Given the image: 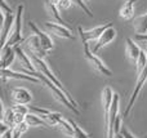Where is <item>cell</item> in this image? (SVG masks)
<instances>
[{
  "instance_id": "83f0119b",
  "label": "cell",
  "mask_w": 147,
  "mask_h": 138,
  "mask_svg": "<svg viewBox=\"0 0 147 138\" xmlns=\"http://www.w3.org/2000/svg\"><path fill=\"white\" fill-rule=\"evenodd\" d=\"M124 1H133V3H137L138 0H124Z\"/></svg>"
},
{
  "instance_id": "9c48e42d",
  "label": "cell",
  "mask_w": 147,
  "mask_h": 138,
  "mask_svg": "<svg viewBox=\"0 0 147 138\" xmlns=\"http://www.w3.org/2000/svg\"><path fill=\"white\" fill-rule=\"evenodd\" d=\"M23 44H25V46L28 49V53H32V54H35V56L40 57V58H45L47 54H48V52H45L43 49V46H41L38 35L34 32L31 34L27 39L23 40Z\"/></svg>"
},
{
  "instance_id": "6da1fadb",
  "label": "cell",
  "mask_w": 147,
  "mask_h": 138,
  "mask_svg": "<svg viewBox=\"0 0 147 138\" xmlns=\"http://www.w3.org/2000/svg\"><path fill=\"white\" fill-rule=\"evenodd\" d=\"M25 10V5L20 4L17 7L16 10V21L13 27L10 28L9 36H8L7 41L3 46H17L20 43H23V38H22V14ZM1 46V48H3Z\"/></svg>"
},
{
  "instance_id": "f546056e",
  "label": "cell",
  "mask_w": 147,
  "mask_h": 138,
  "mask_svg": "<svg viewBox=\"0 0 147 138\" xmlns=\"http://www.w3.org/2000/svg\"><path fill=\"white\" fill-rule=\"evenodd\" d=\"M145 138H147V136H145Z\"/></svg>"
},
{
  "instance_id": "3957f363",
  "label": "cell",
  "mask_w": 147,
  "mask_h": 138,
  "mask_svg": "<svg viewBox=\"0 0 147 138\" xmlns=\"http://www.w3.org/2000/svg\"><path fill=\"white\" fill-rule=\"evenodd\" d=\"M83 50H84V57H85V59L90 63V66L93 67L98 74L103 75V76H107V77L112 76L111 69H109V67L106 66V63H105L94 52H92L90 45H89L88 41H83Z\"/></svg>"
},
{
  "instance_id": "30bf717a",
  "label": "cell",
  "mask_w": 147,
  "mask_h": 138,
  "mask_svg": "<svg viewBox=\"0 0 147 138\" xmlns=\"http://www.w3.org/2000/svg\"><path fill=\"white\" fill-rule=\"evenodd\" d=\"M10 97L14 105H28L32 101V93L23 87H17L12 89Z\"/></svg>"
},
{
  "instance_id": "603a6c76",
  "label": "cell",
  "mask_w": 147,
  "mask_h": 138,
  "mask_svg": "<svg viewBox=\"0 0 147 138\" xmlns=\"http://www.w3.org/2000/svg\"><path fill=\"white\" fill-rule=\"evenodd\" d=\"M72 3L76 5V7H79L81 10H83L84 13H85L88 17H93V13H92V10L88 8V5L85 4V0H72Z\"/></svg>"
},
{
  "instance_id": "2e32d148",
  "label": "cell",
  "mask_w": 147,
  "mask_h": 138,
  "mask_svg": "<svg viewBox=\"0 0 147 138\" xmlns=\"http://www.w3.org/2000/svg\"><path fill=\"white\" fill-rule=\"evenodd\" d=\"M16 52H17V57H18V59H20V63L22 65L23 69L27 70V72L36 71V69H35V66H34L32 61H31L30 56H28V54H26V52L23 50L22 46L17 45V46H16Z\"/></svg>"
},
{
  "instance_id": "ac0fdd59",
  "label": "cell",
  "mask_w": 147,
  "mask_h": 138,
  "mask_svg": "<svg viewBox=\"0 0 147 138\" xmlns=\"http://www.w3.org/2000/svg\"><path fill=\"white\" fill-rule=\"evenodd\" d=\"M25 121L27 123L28 127H47V128H51V127L48 125V123H47L43 118H40L38 114L32 112V111L26 114Z\"/></svg>"
},
{
  "instance_id": "ba28073f",
  "label": "cell",
  "mask_w": 147,
  "mask_h": 138,
  "mask_svg": "<svg viewBox=\"0 0 147 138\" xmlns=\"http://www.w3.org/2000/svg\"><path fill=\"white\" fill-rule=\"evenodd\" d=\"M44 25H45V28L49 31V32L56 35V36H58V38L69 39V40H71V39L75 38V36L72 35L71 30H70L67 26L62 25V23L54 22V21H47Z\"/></svg>"
},
{
  "instance_id": "5bb4252c",
  "label": "cell",
  "mask_w": 147,
  "mask_h": 138,
  "mask_svg": "<svg viewBox=\"0 0 147 138\" xmlns=\"http://www.w3.org/2000/svg\"><path fill=\"white\" fill-rule=\"evenodd\" d=\"M57 3H58V0H44V7H45L47 13H48L49 18H51L52 21L65 25L63 18H62L61 14H59L61 10H59L58 7H57Z\"/></svg>"
},
{
  "instance_id": "e0dca14e",
  "label": "cell",
  "mask_w": 147,
  "mask_h": 138,
  "mask_svg": "<svg viewBox=\"0 0 147 138\" xmlns=\"http://www.w3.org/2000/svg\"><path fill=\"white\" fill-rule=\"evenodd\" d=\"M3 103V102H1ZM16 112L13 111L12 106L10 107H7V106H4V103H3V112H1V123L5 124V125H8L9 128H14L16 127Z\"/></svg>"
},
{
  "instance_id": "52a82bcc",
  "label": "cell",
  "mask_w": 147,
  "mask_h": 138,
  "mask_svg": "<svg viewBox=\"0 0 147 138\" xmlns=\"http://www.w3.org/2000/svg\"><path fill=\"white\" fill-rule=\"evenodd\" d=\"M112 23L111 22H107V23H103V25H99L94 28H90V30H83L81 26L78 27V32L80 35V39L81 41H88V43H92V41H96L102 34L105 32L109 26H111Z\"/></svg>"
},
{
  "instance_id": "8fae6325",
  "label": "cell",
  "mask_w": 147,
  "mask_h": 138,
  "mask_svg": "<svg viewBox=\"0 0 147 138\" xmlns=\"http://www.w3.org/2000/svg\"><path fill=\"white\" fill-rule=\"evenodd\" d=\"M1 79L3 81L8 79H14V80H26V81H31V83H41L38 77H35L34 75L28 74V72H17L13 71L10 69H1Z\"/></svg>"
},
{
  "instance_id": "8992f818",
  "label": "cell",
  "mask_w": 147,
  "mask_h": 138,
  "mask_svg": "<svg viewBox=\"0 0 147 138\" xmlns=\"http://www.w3.org/2000/svg\"><path fill=\"white\" fill-rule=\"evenodd\" d=\"M116 35H117L116 28H115L112 25H111V26H109V27H107L106 30H105V32L102 34V35L99 36V38L97 39L96 41H92V43H89L92 52L97 53V52H98L99 49H102V48H105L106 45H109V44L111 43L112 40H115Z\"/></svg>"
},
{
  "instance_id": "4fadbf2b",
  "label": "cell",
  "mask_w": 147,
  "mask_h": 138,
  "mask_svg": "<svg viewBox=\"0 0 147 138\" xmlns=\"http://www.w3.org/2000/svg\"><path fill=\"white\" fill-rule=\"evenodd\" d=\"M141 52H142V49L140 48V45H138L133 39L128 38L127 40H125V54H127L128 59H129L132 63L136 65V62L138 61V58H140V56H141Z\"/></svg>"
},
{
  "instance_id": "277c9868",
  "label": "cell",
  "mask_w": 147,
  "mask_h": 138,
  "mask_svg": "<svg viewBox=\"0 0 147 138\" xmlns=\"http://www.w3.org/2000/svg\"><path fill=\"white\" fill-rule=\"evenodd\" d=\"M146 50H147V48H146ZM146 81H147V63H146L145 69H143L141 72H138V74H137V81H136V87H134V90H133L132 96H130V100H129V102H128L127 108H125V111H124V115H123L124 118L129 115V112L132 111L133 106H134L136 101H137L138 96H140L141 90H142V88H143V85H145Z\"/></svg>"
},
{
  "instance_id": "44dd1931",
  "label": "cell",
  "mask_w": 147,
  "mask_h": 138,
  "mask_svg": "<svg viewBox=\"0 0 147 138\" xmlns=\"http://www.w3.org/2000/svg\"><path fill=\"white\" fill-rule=\"evenodd\" d=\"M70 123H71V125L74 128V134L71 138H89V134L86 133V132H84L83 129L79 127V124L76 123V121L70 120Z\"/></svg>"
},
{
  "instance_id": "9a60e30c",
  "label": "cell",
  "mask_w": 147,
  "mask_h": 138,
  "mask_svg": "<svg viewBox=\"0 0 147 138\" xmlns=\"http://www.w3.org/2000/svg\"><path fill=\"white\" fill-rule=\"evenodd\" d=\"M16 57H17L16 46H3L1 54H0V65H1V69H8V67L13 63Z\"/></svg>"
},
{
  "instance_id": "cb8c5ba5",
  "label": "cell",
  "mask_w": 147,
  "mask_h": 138,
  "mask_svg": "<svg viewBox=\"0 0 147 138\" xmlns=\"http://www.w3.org/2000/svg\"><path fill=\"white\" fill-rule=\"evenodd\" d=\"M74 4L72 0H58V3H57V7H58V9L61 10V12H63V10L69 9L70 7Z\"/></svg>"
},
{
  "instance_id": "d6986e66",
  "label": "cell",
  "mask_w": 147,
  "mask_h": 138,
  "mask_svg": "<svg viewBox=\"0 0 147 138\" xmlns=\"http://www.w3.org/2000/svg\"><path fill=\"white\" fill-rule=\"evenodd\" d=\"M134 4L136 3L133 1H124L123 7L119 10V17L125 21L133 20V17H134Z\"/></svg>"
},
{
  "instance_id": "484cf974",
  "label": "cell",
  "mask_w": 147,
  "mask_h": 138,
  "mask_svg": "<svg viewBox=\"0 0 147 138\" xmlns=\"http://www.w3.org/2000/svg\"><path fill=\"white\" fill-rule=\"evenodd\" d=\"M0 138H13V128H9L7 132L0 134Z\"/></svg>"
},
{
  "instance_id": "7a4b0ae2",
  "label": "cell",
  "mask_w": 147,
  "mask_h": 138,
  "mask_svg": "<svg viewBox=\"0 0 147 138\" xmlns=\"http://www.w3.org/2000/svg\"><path fill=\"white\" fill-rule=\"evenodd\" d=\"M0 12L3 15V25H1V46L5 44L8 36H9L10 28L13 27L16 21V13H13L10 5L7 0H0Z\"/></svg>"
},
{
  "instance_id": "d4e9b609",
  "label": "cell",
  "mask_w": 147,
  "mask_h": 138,
  "mask_svg": "<svg viewBox=\"0 0 147 138\" xmlns=\"http://www.w3.org/2000/svg\"><path fill=\"white\" fill-rule=\"evenodd\" d=\"M120 133H121V136H123V138H137L134 136V134L132 133V132L129 131V129H127L124 125L121 127V129H120Z\"/></svg>"
},
{
  "instance_id": "7402d4cb",
  "label": "cell",
  "mask_w": 147,
  "mask_h": 138,
  "mask_svg": "<svg viewBox=\"0 0 147 138\" xmlns=\"http://www.w3.org/2000/svg\"><path fill=\"white\" fill-rule=\"evenodd\" d=\"M146 63H147V50L142 49L140 58H138V61L136 62V71H137V74H138V72H141L143 69H145Z\"/></svg>"
},
{
  "instance_id": "ffe728a7",
  "label": "cell",
  "mask_w": 147,
  "mask_h": 138,
  "mask_svg": "<svg viewBox=\"0 0 147 138\" xmlns=\"http://www.w3.org/2000/svg\"><path fill=\"white\" fill-rule=\"evenodd\" d=\"M133 27L137 34H147V13L138 15L133 20Z\"/></svg>"
},
{
  "instance_id": "7c38bea8",
  "label": "cell",
  "mask_w": 147,
  "mask_h": 138,
  "mask_svg": "<svg viewBox=\"0 0 147 138\" xmlns=\"http://www.w3.org/2000/svg\"><path fill=\"white\" fill-rule=\"evenodd\" d=\"M28 26H30L31 31H32L34 34H36V35H38V38H39V40H40V44H41V46H43L44 50H45V52L53 50L54 43H53V40H52L51 36H49L48 34H45L44 31H41L40 28L36 26V23L32 22V21H30V22H28Z\"/></svg>"
},
{
  "instance_id": "f1b7e54d",
  "label": "cell",
  "mask_w": 147,
  "mask_h": 138,
  "mask_svg": "<svg viewBox=\"0 0 147 138\" xmlns=\"http://www.w3.org/2000/svg\"><path fill=\"white\" fill-rule=\"evenodd\" d=\"M85 1H89V0H85Z\"/></svg>"
},
{
  "instance_id": "4316f807",
  "label": "cell",
  "mask_w": 147,
  "mask_h": 138,
  "mask_svg": "<svg viewBox=\"0 0 147 138\" xmlns=\"http://www.w3.org/2000/svg\"><path fill=\"white\" fill-rule=\"evenodd\" d=\"M136 39H137V40H141V41H146L147 43V34H137V35H136Z\"/></svg>"
},
{
  "instance_id": "5b68a950",
  "label": "cell",
  "mask_w": 147,
  "mask_h": 138,
  "mask_svg": "<svg viewBox=\"0 0 147 138\" xmlns=\"http://www.w3.org/2000/svg\"><path fill=\"white\" fill-rule=\"evenodd\" d=\"M119 94L114 93V100H112V105L110 108L109 114L105 116V121H106V132H107V138H115L114 136V127L115 121H116L117 116H119Z\"/></svg>"
}]
</instances>
